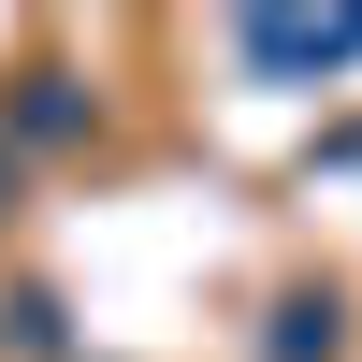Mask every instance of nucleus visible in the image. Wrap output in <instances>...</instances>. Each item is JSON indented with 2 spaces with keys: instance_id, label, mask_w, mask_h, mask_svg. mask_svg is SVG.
Segmentation results:
<instances>
[{
  "instance_id": "f257e3e1",
  "label": "nucleus",
  "mask_w": 362,
  "mask_h": 362,
  "mask_svg": "<svg viewBox=\"0 0 362 362\" xmlns=\"http://www.w3.org/2000/svg\"><path fill=\"white\" fill-rule=\"evenodd\" d=\"M247 58H261V73H334V58H362V15H319V29L305 15H261Z\"/></svg>"
}]
</instances>
